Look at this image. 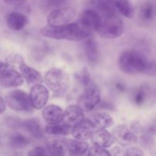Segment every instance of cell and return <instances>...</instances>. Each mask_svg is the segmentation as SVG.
Instances as JSON below:
<instances>
[{
  "mask_svg": "<svg viewBox=\"0 0 156 156\" xmlns=\"http://www.w3.org/2000/svg\"><path fill=\"white\" fill-rule=\"evenodd\" d=\"M43 37L55 40L79 41L88 38L91 33L82 28L78 22L69 23L63 25H47L40 30Z\"/></svg>",
  "mask_w": 156,
  "mask_h": 156,
  "instance_id": "cell-1",
  "label": "cell"
},
{
  "mask_svg": "<svg viewBox=\"0 0 156 156\" xmlns=\"http://www.w3.org/2000/svg\"><path fill=\"white\" fill-rule=\"evenodd\" d=\"M118 66L120 69L126 74H139L153 67L152 62L144 54L133 49L126 50L120 53Z\"/></svg>",
  "mask_w": 156,
  "mask_h": 156,
  "instance_id": "cell-2",
  "label": "cell"
},
{
  "mask_svg": "<svg viewBox=\"0 0 156 156\" xmlns=\"http://www.w3.org/2000/svg\"><path fill=\"white\" fill-rule=\"evenodd\" d=\"M124 30V24L118 15H101L95 31L104 39H116Z\"/></svg>",
  "mask_w": 156,
  "mask_h": 156,
  "instance_id": "cell-3",
  "label": "cell"
},
{
  "mask_svg": "<svg viewBox=\"0 0 156 156\" xmlns=\"http://www.w3.org/2000/svg\"><path fill=\"white\" fill-rule=\"evenodd\" d=\"M44 82L55 97L63 96L70 85L69 75L58 68H52L48 70L44 77Z\"/></svg>",
  "mask_w": 156,
  "mask_h": 156,
  "instance_id": "cell-4",
  "label": "cell"
},
{
  "mask_svg": "<svg viewBox=\"0 0 156 156\" xmlns=\"http://www.w3.org/2000/svg\"><path fill=\"white\" fill-rule=\"evenodd\" d=\"M140 125L138 123L118 125L113 129L111 134L114 140L122 146H129L137 143L138 137L136 133L140 131Z\"/></svg>",
  "mask_w": 156,
  "mask_h": 156,
  "instance_id": "cell-5",
  "label": "cell"
},
{
  "mask_svg": "<svg viewBox=\"0 0 156 156\" xmlns=\"http://www.w3.org/2000/svg\"><path fill=\"white\" fill-rule=\"evenodd\" d=\"M5 101L9 108L18 112H30L33 110L30 95L22 90H13L6 94Z\"/></svg>",
  "mask_w": 156,
  "mask_h": 156,
  "instance_id": "cell-6",
  "label": "cell"
},
{
  "mask_svg": "<svg viewBox=\"0 0 156 156\" xmlns=\"http://www.w3.org/2000/svg\"><path fill=\"white\" fill-rule=\"evenodd\" d=\"M77 11L70 6H62L51 11L47 18V24L52 26L69 24L76 18Z\"/></svg>",
  "mask_w": 156,
  "mask_h": 156,
  "instance_id": "cell-7",
  "label": "cell"
},
{
  "mask_svg": "<svg viewBox=\"0 0 156 156\" xmlns=\"http://www.w3.org/2000/svg\"><path fill=\"white\" fill-rule=\"evenodd\" d=\"M101 102V91L96 85H91L85 89L78 100V105L84 111H91Z\"/></svg>",
  "mask_w": 156,
  "mask_h": 156,
  "instance_id": "cell-8",
  "label": "cell"
},
{
  "mask_svg": "<svg viewBox=\"0 0 156 156\" xmlns=\"http://www.w3.org/2000/svg\"><path fill=\"white\" fill-rule=\"evenodd\" d=\"M97 129V127L91 120L84 119L73 126L71 134L76 140L86 141L91 140V136Z\"/></svg>",
  "mask_w": 156,
  "mask_h": 156,
  "instance_id": "cell-9",
  "label": "cell"
},
{
  "mask_svg": "<svg viewBox=\"0 0 156 156\" xmlns=\"http://www.w3.org/2000/svg\"><path fill=\"white\" fill-rule=\"evenodd\" d=\"M30 98L32 106L34 109H44L49 100V91L44 85H33L30 88Z\"/></svg>",
  "mask_w": 156,
  "mask_h": 156,
  "instance_id": "cell-10",
  "label": "cell"
},
{
  "mask_svg": "<svg viewBox=\"0 0 156 156\" xmlns=\"http://www.w3.org/2000/svg\"><path fill=\"white\" fill-rule=\"evenodd\" d=\"M101 15L94 9H88L83 11L77 21L81 27L91 34L95 30Z\"/></svg>",
  "mask_w": 156,
  "mask_h": 156,
  "instance_id": "cell-11",
  "label": "cell"
},
{
  "mask_svg": "<svg viewBox=\"0 0 156 156\" xmlns=\"http://www.w3.org/2000/svg\"><path fill=\"white\" fill-rule=\"evenodd\" d=\"M42 116L48 125H56L63 122L64 111L55 105H49L43 109Z\"/></svg>",
  "mask_w": 156,
  "mask_h": 156,
  "instance_id": "cell-12",
  "label": "cell"
},
{
  "mask_svg": "<svg viewBox=\"0 0 156 156\" xmlns=\"http://www.w3.org/2000/svg\"><path fill=\"white\" fill-rule=\"evenodd\" d=\"M24 82L21 73L15 69H7L0 76V85L5 88H16L21 86Z\"/></svg>",
  "mask_w": 156,
  "mask_h": 156,
  "instance_id": "cell-13",
  "label": "cell"
},
{
  "mask_svg": "<svg viewBox=\"0 0 156 156\" xmlns=\"http://www.w3.org/2000/svg\"><path fill=\"white\" fill-rule=\"evenodd\" d=\"M84 112L85 111L78 105H69L64 111L63 122L73 126L85 119Z\"/></svg>",
  "mask_w": 156,
  "mask_h": 156,
  "instance_id": "cell-14",
  "label": "cell"
},
{
  "mask_svg": "<svg viewBox=\"0 0 156 156\" xmlns=\"http://www.w3.org/2000/svg\"><path fill=\"white\" fill-rule=\"evenodd\" d=\"M114 136L106 129H99L94 132L91 138V142L94 146L101 148H109L114 143Z\"/></svg>",
  "mask_w": 156,
  "mask_h": 156,
  "instance_id": "cell-15",
  "label": "cell"
},
{
  "mask_svg": "<svg viewBox=\"0 0 156 156\" xmlns=\"http://www.w3.org/2000/svg\"><path fill=\"white\" fill-rule=\"evenodd\" d=\"M47 151L49 156H65L68 151L66 139H49L47 142Z\"/></svg>",
  "mask_w": 156,
  "mask_h": 156,
  "instance_id": "cell-16",
  "label": "cell"
},
{
  "mask_svg": "<svg viewBox=\"0 0 156 156\" xmlns=\"http://www.w3.org/2000/svg\"><path fill=\"white\" fill-rule=\"evenodd\" d=\"M19 70L24 79H25L28 85H39V84H42L44 82L42 75L37 70L29 66L24 62L19 66Z\"/></svg>",
  "mask_w": 156,
  "mask_h": 156,
  "instance_id": "cell-17",
  "label": "cell"
},
{
  "mask_svg": "<svg viewBox=\"0 0 156 156\" xmlns=\"http://www.w3.org/2000/svg\"><path fill=\"white\" fill-rule=\"evenodd\" d=\"M21 126L33 138L41 140L44 137V129L37 119L31 118L24 120L21 123Z\"/></svg>",
  "mask_w": 156,
  "mask_h": 156,
  "instance_id": "cell-18",
  "label": "cell"
},
{
  "mask_svg": "<svg viewBox=\"0 0 156 156\" xmlns=\"http://www.w3.org/2000/svg\"><path fill=\"white\" fill-rule=\"evenodd\" d=\"M7 25L11 30L18 31L24 28L27 23V18L25 15L18 12H11L7 17Z\"/></svg>",
  "mask_w": 156,
  "mask_h": 156,
  "instance_id": "cell-19",
  "label": "cell"
},
{
  "mask_svg": "<svg viewBox=\"0 0 156 156\" xmlns=\"http://www.w3.org/2000/svg\"><path fill=\"white\" fill-rule=\"evenodd\" d=\"M140 18L144 22H150L156 18V2L147 0L142 4L140 9Z\"/></svg>",
  "mask_w": 156,
  "mask_h": 156,
  "instance_id": "cell-20",
  "label": "cell"
},
{
  "mask_svg": "<svg viewBox=\"0 0 156 156\" xmlns=\"http://www.w3.org/2000/svg\"><path fill=\"white\" fill-rule=\"evenodd\" d=\"M84 53L91 63H95L100 58L98 46L93 39H88L84 43Z\"/></svg>",
  "mask_w": 156,
  "mask_h": 156,
  "instance_id": "cell-21",
  "label": "cell"
},
{
  "mask_svg": "<svg viewBox=\"0 0 156 156\" xmlns=\"http://www.w3.org/2000/svg\"><path fill=\"white\" fill-rule=\"evenodd\" d=\"M91 4L100 15H117L114 0H92Z\"/></svg>",
  "mask_w": 156,
  "mask_h": 156,
  "instance_id": "cell-22",
  "label": "cell"
},
{
  "mask_svg": "<svg viewBox=\"0 0 156 156\" xmlns=\"http://www.w3.org/2000/svg\"><path fill=\"white\" fill-rule=\"evenodd\" d=\"M91 121L94 123L97 129H105L111 127L114 124L113 117L105 112H98L93 114Z\"/></svg>",
  "mask_w": 156,
  "mask_h": 156,
  "instance_id": "cell-23",
  "label": "cell"
},
{
  "mask_svg": "<svg viewBox=\"0 0 156 156\" xmlns=\"http://www.w3.org/2000/svg\"><path fill=\"white\" fill-rule=\"evenodd\" d=\"M68 151L73 155H82L86 153L89 149L88 143L85 141H81L77 140L66 139Z\"/></svg>",
  "mask_w": 156,
  "mask_h": 156,
  "instance_id": "cell-24",
  "label": "cell"
},
{
  "mask_svg": "<svg viewBox=\"0 0 156 156\" xmlns=\"http://www.w3.org/2000/svg\"><path fill=\"white\" fill-rule=\"evenodd\" d=\"M73 126L66 123H61L56 125H47L44 132L53 136H68L72 133Z\"/></svg>",
  "mask_w": 156,
  "mask_h": 156,
  "instance_id": "cell-25",
  "label": "cell"
},
{
  "mask_svg": "<svg viewBox=\"0 0 156 156\" xmlns=\"http://www.w3.org/2000/svg\"><path fill=\"white\" fill-rule=\"evenodd\" d=\"M114 3L117 13L128 18L134 16V8L129 0H114Z\"/></svg>",
  "mask_w": 156,
  "mask_h": 156,
  "instance_id": "cell-26",
  "label": "cell"
},
{
  "mask_svg": "<svg viewBox=\"0 0 156 156\" xmlns=\"http://www.w3.org/2000/svg\"><path fill=\"white\" fill-rule=\"evenodd\" d=\"M10 146L15 149H23L30 144V140L28 138L24 136L20 133H15L11 136Z\"/></svg>",
  "mask_w": 156,
  "mask_h": 156,
  "instance_id": "cell-27",
  "label": "cell"
},
{
  "mask_svg": "<svg viewBox=\"0 0 156 156\" xmlns=\"http://www.w3.org/2000/svg\"><path fill=\"white\" fill-rule=\"evenodd\" d=\"M66 0H39V6L44 12H51L58 8L62 7Z\"/></svg>",
  "mask_w": 156,
  "mask_h": 156,
  "instance_id": "cell-28",
  "label": "cell"
},
{
  "mask_svg": "<svg viewBox=\"0 0 156 156\" xmlns=\"http://www.w3.org/2000/svg\"><path fill=\"white\" fill-rule=\"evenodd\" d=\"M146 98V90L141 87L136 90L133 97V101L136 105H142L144 104Z\"/></svg>",
  "mask_w": 156,
  "mask_h": 156,
  "instance_id": "cell-29",
  "label": "cell"
},
{
  "mask_svg": "<svg viewBox=\"0 0 156 156\" xmlns=\"http://www.w3.org/2000/svg\"><path fill=\"white\" fill-rule=\"evenodd\" d=\"M88 156H111L109 151L105 148L92 146L88 151Z\"/></svg>",
  "mask_w": 156,
  "mask_h": 156,
  "instance_id": "cell-30",
  "label": "cell"
},
{
  "mask_svg": "<svg viewBox=\"0 0 156 156\" xmlns=\"http://www.w3.org/2000/svg\"><path fill=\"white\" fill-rule=\"evenodd\" d=\"M80 82L82 85L85 87V88H88V86L91 85V76L89 74V72L88 71L87 69H83V70L81 73L80 76H79Z\"/></svg>",
  "mask_w": 156,
  "mask_h": 156,
  "instance_id": "cell-31",
  "label": "cell"
},
{
  "mask_svg": "<svg viewBox=\"0 0 156 156\" xmlns=\"http://www.w3.org/2000/svg\"><path fill=\"white\" fill-rule=\"evenodd\" d=\"M27 156H49L47 149L42 146H37L29 151Z\"/></svg>",
  "mask_w": 156,
  "mask_h": 156,
  "instance_id": "cell-32",
  "label": "cell"
},
{
  "mask_svg": "<svg viewBox=\"0 0 156 156\" xmlns=\"http://www.w3.org/2000/svg\"><path fill=\"white\" fill-rule=\"evenodd\" d=\"M126 156H146L141 149L135 146L129 147L126 151Z\"/></svg>",
  "mask_w": 156,
  "mask_h": 156,
  "instance_id": "cell-33",
  "label": "cell"
},
{
  "mask_svg": "<svg viewBox=\"0 0 156 156\" xmlns=\"http://www.w3.org/2000/svg\"><path fill=\"white\" fill-rule=\"evenodd\" d=\"M8 59H9V60H8V62H6V63L9 65V66L11 65V64H12V65H13V64H16V63H18L20 66L21 63H23V62H24L23 58L21 57V56H19V55H17V54L10 56Z\"/></svg>",
  "mask_w": 156,
  "mask_h": 156,
  "instance_id": "cell-34",
  "label": "cell"
},
{
  "mask_svg": "<svg viewBox=\"0 0 156 156\" xmlns=\"http://www.w3.org/2000/svg\"><path fill=\"white\" fill-rule=\"evenodd\" d=\"M111 156H126V153L119 146H114L110 151Z\"/></svg>",
  "mask_w": 156,
  "mask_h": 156,
  "instance_id": "cell-35",
  "label": "cell"
},
{
  "mask_svg": "<svg viewBox=\"0 0 156 156\" xmlns=\"http://www.w3.org/2000/svg\"><path fill=\"white\" fill-rule=\"evenodd\" d=\"M6 4L12 5H20L23 4L26 0H3Z\"/></svg>",
  "mask_w": 156,
  "mask_h": 156,
  "instance_id": "cell-36",
  "label": "cell"
},
{
  "mask_svg": "<svg viewBox=\"0 0 156 156\" xmlns=\"http://www.w3.org/2000/svg\"><path fill=\"white\" fill-rule=\"evenodd\" d=\"M114 87H115L116 89H117L118 91H120V92H123L126 88L125 84H123V82H116L115 85H114Z\"/></svg>",
  "mask_w": 156,
  "mask_h": 156,
  "instance_id": "cell-37",
  "label": "cell"
},
{
  "mask_svg": "<svg viewBox=\"0 0 156 156\" xmlns=\"http://www.w3.org/2000/svg\"><path fill=\"white\" fill-rule=\"evenodd\" d=\"M97 108H103V109H106V110H110L111 108H113V105H111V103H108V102H103V103H100L97 106Z\"/></svg>",
  "mask_w": 156,
  "mask_h": 156,
  "instance_id": "cell-38",
  "label": "cell"
},
{
  "mask_svg": "<svg viewBox=\"0 0 156 156\" xmlns=\"http://www.w3.org/2000/svg\"><path fill=\"white\" fill-rule=\"evenodd\" d=\"M9 65H8L6 62H0V76H1L2 73H4L5 72L7 69H9Z\"/></svg>",
  "mask_w": 156,
  "mask_h": 156,
  "instance_id": "cell-39",
  "label": "cell"
},
{
  "mask_svg": "<svg viewBox=\"0 0 156 156\" xmlns=\"http://www.w3.org/2000/svg\"><path fill=\"white\" fill-rule=\"evenodd\" d=\"M6 109V104L5 101L3 100L2 98L0 96V114H2Z\"/></svg>",
  "mask_w": 156,
  "mask_h": 156,
  "instance_id": "cell-40",
  "label": "cell"
}]
</instances>
